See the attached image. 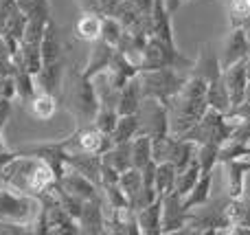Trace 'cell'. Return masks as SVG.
<instances>
[{
	"label": "cell",
	"mask_w": 250,
	"mask_h": 235,
	"mask_svg": "<svg viewBox=\"0 0 250 235\" xmlns=\"http://www.w3.org/2000/svg\"><path fill=\"white\" fill-rule=\"evenodd\" d=\"M0 178L11 189L22 193H31V196H40L53 183H57L55 171L44 158L29 156V154H20V152L2 167Z\"/></svg>",
	"instance_id": "1"
},
{
	"label": "cell",
	"mask_w": 250,
	"mask_h": 235,
	"mask_svg": "<svg viewBox=\"0 0 250 235\" xmlns=\"http://www.w3.org/2000/svg\"><path fill=\"white\" fill-rule=\"evenodd\" d=\"M40 214V200L31 193L16 192L7 185V189H0V220L13 224L29 227L35 222Z\"/></svg>",
	"instance_id": "2"
},
{
	"label": "cell",
	"mask_w": 250,
	"mask_h": 235,
	"mask_svg": "<svg viewBox=\"0 0 250 235\" xmlns=\"http://www.w3.org/2000/svg\"><path fill=\"white\" fill-rule=\"evenodd\" d=\"M138 79H141L143 86V95L160 99L163 104H169L180 92L182 84H185V77H180L173 66H165V68H156V70H141Z\"/></svg>",
	"instance_id": "3"
},
{
	"label": "cell",
	"mask_w": 250,
	"mask_h": 235,
	"mask_svg": "<svg viewBox=\"0 0 250 235\" xmlns=\"http://www.w3.org/2000/svg\"><path fill=\"white\" fill-rule=\"evenodd\" d=\"M68 106H70V112L79 121V126H86V123L95 121L97 110H99V95H97L95 82L79 73L75 77L73 86H70Z\"/></svg>",
	"instance_id": "4"
},
{
	"label": "cell",
	"mask_w": 250,
	"mask_h": 235,
	"mask_svg": "<svg viewBox=\"0 0 250 235\" xmlns=\"http://www.w3.org/2000/svg\"><path fill=\"white\" fill-rule=\"evenodd\" d=\"M66 154L68 152H83V154H97V156H104L110 148H112V136L101 132L95 123H86V126H79L68 139L62 141Z\"/></svg>",
	"instance_id": "5"
},
{
	"label": "cell",
	"mask_w": 250,
	"mask_h": 235,
	"mask_svg": "<svg viewBox=\"0 0 250 235\" xmlns=\"http://www.w3.org/2000/svg\"><path fill=\"white\" fill-rule=\"evenodd\" d=\"M136 114L141 119V134H147L151 139L169 134V108L160 99L145 97Z\"/></svg>",
	"instance_id": "6"
},
{
	"label": "cell",
	"mask_w": 250,
	"mask_h": 235,
	"mask_svg": "<svg viewBox=\"0 0 250 235\" xmlns=\"http://www.w3.org/2000/svg\"><path fill=\"white\" fill-rule=\"evenodd\" d=\"M191 211L185 209L182 196L171 192L169 196H163V233H178L189 224Z\"/></svg>",
	"instance_id": "7"
},
{
	"label": "cell",
	"mask_w": 250,
	"mask_h": 235,
	"mask_svg": "<svg viewBox=\"0 0 250 235\" xmlns=\"http://www.w3.org/2000/svg\"><path fill=\"white\" fill-rule=\"evenodd\" d=\"M250 53V42H248V31L244 26H233V31L229 33L224 44V51L220 53V66L222 70L229 66L237 64V62L246 60V55Z\"/></svg>",
	"instance_id": "8"
},
{
	"label": "cell",
	"mask_w": 250,
	"mask_h": 235,
	"mask_svg": "<svg viewBox=\"0 0 250 235\" xmlns=\"http://www.w3.org/2000/svg\"><path fill=\"white\" fill-rule=\"evenodd\" d=\"M114 53H117V48H114L112 44L104 42L101 38L95 40V42H90V53H88V62H86V66H83L82 75L88 79H92L99 73H105L110 62L114 60Z\"/></svg>",
	"instance_id": "9"
},
{
	"label": "cell",
	"mask_w": 250,
	"mask_h": 235,
	"mask_svg": "<svg viewBox=\"0 0 250 235\" xmlns=\"http://www.w3.org/2000/svg\"><path fill=\"white\" fill-rule=\"evenodd\" d=\"M60 187L64 189V192H68L70 196L79 198V200H95V198H99V193H97V187L99 185H95L90 178H86L83 174H79L77 170H73V167H66L64 176H62L60 180Z\"/></svg>",
	"instance_id": "10"
},
{
	"label": "cell",
	"mask_w": 250,
	"mask_h": 235,
	"mask_svg": "<svg viewBox=\"0 0 250 235\" xmlns=\"http://www.w3.org/2000/svg\"><path fill=\"white\" fill-rule=\"evenodd\" d=\"M79 233H108L105 231V211L101 205V198L86 200L82 207V214L77 218Z\"/></svg>",
	"instance_id": "11"
},
{
	"label": "cell",
	"mask_w": 250,
	"mask_h": 235,
	"mask_svg": "<svg viewBox=\"0 0 250 235\" xmlns=\"http://www.w3.org/2000/svg\"><path fill=\"white\" fill-rule=\"evenodd\" d=\"M222 77H224V84H226V90L230 95V104L233 106H239L244 99H246V86H248V75H246V68H244V60L237 62V64L229 66V68L222 70Z\"/></svg>",
	"instance_id": "12"
},
{
	"label": "cell",
	"mask_w": 250,
	"mask_h": 235,
	"mask_svg": "<svg viewBox=\"0 0 250 235\" xmlns=\"http://www.w3.org/2000/svg\"><path fill=\"white\" fill-rule=\"evenodd\" d=\"M143 99V86H141V79L138 75H134L129 82H125L121 88H119V95H117V112L119 114H136L138 108H141Z\"/></svg>",
	"instance_id": "13"
},
{
	"label": "cell",
	"mask_w": 250,
	"mask_h": 235,
	"mask_svg": "<svg viewBox=\"0 0 250 235\" xmlns=\"http://www.w3.org/2000/svg\"><path fill=\"white\" fill-rule=\"evenodd\" d=\"M138 233L143 235H158L163 233V198H156L147 207L136 211Z\"/></svg>",
	"instance_id": "14"
},
{
	"label": "cell",
	"mask_w": 250,
	"mask_h": 235,
	"mask_svg": "<svg viewBox=\"0 0 250 235\" xmlns=\"http://www.w3.org/2000/svg\"><path fill=\"white\" fill-rule=\"evenodd\" d=\"M101 24H104V13H99L97 9H90V11H83L77 18V22L73 26V33L77 40L90 44L101 38Z\"/></svg>",
	"instance_id": "15"
},
{
	"label": "cell",
	"mask_w": 250,
	"mask_h": 235,
	"mask_svg": "<svg viewBox=\"0 0 250 235\" xmlns=\"http://www.w3.org/2000/svg\"><path fill=\"white\" fill-rule=\"evenodd\" d=\"M193 75L202 77L207 84L213 82V79H217L222 75L220 55H217L208 44L200 48V55H198V60H195V64H193Z\"/></svg>",
	"instance_id": "16"
},
{
	"label": "cell",
	"mask_w": 250,
	"mask_h": 235,
	"mask_svg": "<svg viewBox=\"0 0 250 235\" xmlns=\"http://www.w3.org/2000/svg\"><path fill=\"white\" fill-rule=\"evenodd\" d=\"M62 79H64V60L51 62V64H42L40 73L35 75L38 90L51 92V95H57V90L62 88Z\"/></svg>",
	"instance_id": "17"
},
{
	"label": "cell",
	"mask_w": 250,
	"mask_h": 235,
	"mask_svg": "<svg viewBox=\"0 0 250 235\" xmlns=\"http://www.w3.org/2000/svg\"><path fill=\"white\" fill-rule=\"evenodd\" d=\"M40 51H42V62L44 64H51V62L62 60V38H60V29H57L55 20H48L46 29L42 33L40 40Z\"/></svg>",
	"instance_id": "18"
},
{
	"label": "cell",
	"mask_w": 250,
	"mask_h": 235,
	"mask_svg": "<svg viewBox=\"0 0 250 235\" xmlns=\"http://www.w3.org/2000/svg\"><path fill=\"white\" fill-rule=\"evenodd\" d=\"M211 185H213V171H202L198 178V183L193 185L189 193L182 198V205H185L187 211H193V209H200L208 202L211 198Z\"/></svg>",
	"instance_id": "19"
},
{
	"label": "cell",
	"mask_w": 250,
	"mask_h": 235,
	"mask_svg": "<svg viewBox=\"0 0 250 235\" xmlns=\"http://www.w3.org/2000/svg\"><path fill=\"white\" fill-rule=\"evenodd\" d=\"M26 104H29L31 117L38 119V121H51V119L55 117L57 108H60V106H57V97L51 95V92H44V90H38Z\"/></svg>",
	"instance_id": "20"
},
{
	"label": "cell",
	"mask_w": 250,
	"mask_h": 235,
	"mask_svg": "<svg viewBox=\"0 0 250 235\" xmlns=\"http://www.w3.org/2000/svg\"><path fill=\"white\" fill-rule=\"evenodd\" d=\"M119 187L123 189V193L127 196V202L132 209H136L138 205V198H141V193L145 192V187H143V174L138 167H129V170H125L121 174V178H119Z\"/></svg>",
	"instance_id": "21"
},
{
	"label": "cell",
	"mask_w": 250,
	"mask_h": 235,
	"mask_svg": "<svg viewBox=\"0 0 250 235\" xmlns=\"http://www.w3.org/2000/svg\"><path fill=\"white\" fill-rule=\"evenodd\" d=\"M136 134H141V119L138 114H119L117 126L112 130V143H129Z\"/></svg>",
	"instance_id": "22"
},
{
	"label": "cell",
	"mask_w": 250,
	"mask_h": 235,
	"mask_svg": "<svg viewBox=\"0 0 250 235\" xmlns=\"http://www.w3.org/2000/svg\"><path fill=\"white\" fill-rule=\"evenodd\" d=\"M101 161H104L105 165L114 167L119 174H123L125 170L134 167L132 165V148H129V143H114L112 148L101 156Z\"/></svg>",
	"instance_id": "23"
},
{
	"label": "cell",
	"mask_w": 250,
	"mask_h": 235,
	"mask_svg": "<svg viewBox=\"0 0 250 235\" xmlns=\"http://www.w3.org/2000/svg\"><path fill=\"white\" fill-rule=\"evenodd\" d=\"M176 174L178 170L173 167V163L165 161V163H156V178H154V187L158 198L169 196L176 187Z\"/></svg>",
	"instance_id": "24"
},
{
	"label": "cell",
	"mask_w": 250,
	"mask_h": 235,
	"mask_svg": "<svg viewBox=\"0 0 250 235\" xmlns=\"http://www.w3.org/2000/svg\"><path fill=\"white\" fill-rule=\"evenodd\" d=\"M200 174H202V170H200V163H198V158H193V161H191L189 165L185 167V170H180L176 174V187H173V192H176L178 196L185 198L187 193L193 189V185L198 183Z\"/></svg>",
	"instance_id": "25"
},
{
	"label": "cell",
	"mask_w": 250,
	"mask_h": 235,
	"mask_svg": "<svg viewBox=\"0 0 250 235\" xmlns=\"http://www.w3.org/2000/svg\"><path fill=\"white\" fill-rule=\"evenodd\" d=\"M129 148H132V165L134 167H145L151 161V136L147 134H136L129 141Z\"/></svg>",
	"instance_id": "26"
},
{
	"label": "cell",
	"mask_w": 250,
	"mask_h": 235,
	"mask_svg": "<svg viewBox=\"0 0 250 235\" xmlns=\"http://www.w3.org/2000/svg\"><path fill=\"white\" fill-rule=\"evenodd\" d=\"M125 33V26L117 20L114 16H104V24H101V40L108 44H112L114 48H119Z\"/></svg>",
	"instance_id": "27"
},
{
	"label": "cell",
	"mask_w": 250,
	"mask_h": 235,
	"mask_svg": "<svg viewBox=\"0 0 250 235\" xmlns=\"http://www.w3.org/2000/svg\"><path fill=\"white\" fill-rule=\"evenodd\" d=\"M13 79H16V88H18V97H20V99L29 101L31 97L38 92V82H35V75H31L29 70L16 68Z\"/></svg>",
	"instance_id": "28"
},
{
	"label": "cell",
	"mask_w": 250,
	"mask_h": 235,
	"mask_svg": "<svg viewBox=\"0 0 250 235\" xmlns=\"http://www.w3.org/2000/svg\"><path fill=\"white\" fill-rule=\"evenodd\" d=\"M195 158L200 163V170L202 171H213V167L220 163V145L215 143H200Z\"/></svg>",
	"instance_id": "29"
},
{
	"label": "cell",
	"mask_w": 250,
	"mask_h": 235,
	"mask_svg": "<svg viewBox=\"0 0 250 235\" xmlns=\"http://www.w3.org/2000/svg\"><path fill=\"white\" fill-rule=\"evenodd\" d=\"M117 119H119V112L114 106H99V110H97V117H95V126L99 128L101 132H105V134H112L114 126H117Z\"/></svg>",
	"instance_id": "30"
},
{
	"label": "cell",
	"mask_w": 250,
	"mask_h": 235,
	"mask_svg": "<svg viewBox=\"0 0 250 235\" xmlns=\"http://www.w3.org/2000/svg\"><path fill=\"white\" fill-rule=\"evenodd\" d=\"M129 2L141 13H151V7H154V0H129Z\"/></svg>",
	"instance_id": "31"
},
{
	"label": "cell",
	"mask_w": 250,
	"mask_h": 235,
	"mask_svg": "<svg viewBox=\"0 0 250 235\" xmlns=\"http://www.w3.org/2000/svg\"><path fill=\"white\" fill-rule=\"evenodd\" d=\"M244 68H246V75H248V79H250V53L246 55V60H244Z\"/></svg>",
	"instance_id": "32"
},
{
	"label": "cell",
	"mask_w": 250,
	"mask_h": 235,
	"mask_svg": "<svg viewBox=\"0 0 250 235\" xmlns=\"http://www.w3.org/2000/svg\"><path fill=\"white\" fill-rule=\"evenodd\" d=\"M239 26H244V29H246V31H250V13H248L246 18H244V20H242V24H239Z\"/></svg>",
	"instance_id": "33"
},
{
	"label": "cell",
	"mask_w": 250,
	"mask_h": 235,
	"mask_svg": "<svg viewBox=\"0 0 250 235\" xmlns=\"http://www.w3.org/2000/svg\"><path fill=\"white\" fill-rule=\"evenodd\" d=\"M0 152H7V143L2 139V130H0Z\"/></svg>",
	"instance_id": "34"
},
{
	"label": "cell",
	"mask_w": 250,
	"mask_h": 235,
	"mask_svg": "<svg viewBox=\"0 0 250 235\" xmlns=\"http://www.w3.org/2000/svg\"><path fill=\"white\" fill-rule=\"evenodd\" d=\"M244 101H250V82H248V86H246V99Z\"/></svg>",
	"instance_id": "35"
},
{
	"label": "cell",
	"mask_w": 250,
	"mask_h": 235,
	"mask_svg": "<svg viewBox=\"0 0 250 235\" xmlns=\"http://www.w3.org/2000/svg\"><path fill=\"white\" fill-rule=\"evenodd\" d=\"M0 99H2V79H0Z\"/></svg>",
	"instance_id": "36"
},
{
	"label": "cell",
	"mask_w": 250,
	"mask_h": 235,
	"mask_svg": "<svg viewBox=\"0 0 250 235\" xmlns=\"http://www.w3.org/2000/svg\"><path fill=\"white\" fill-rule=\"evenodd\" d=\"M248 42H250V31H248Z\"/></svg>",
	"instance_id": "37"
},
{
	"label": "cell",
	"mask_w": 250,
	"mask_h": 235,
	"mask_svg": "<svg viewBox=\"0 0 250 235\" xmlns=\"http://www.w3.org/2000/svg\"><path fill=\"white\" fill-rule=\"evenodd\" d=\"M180 2H185V0H180Z\"/></svg>",
	"instance_id": "38"
}]
</instances>
